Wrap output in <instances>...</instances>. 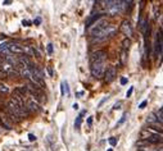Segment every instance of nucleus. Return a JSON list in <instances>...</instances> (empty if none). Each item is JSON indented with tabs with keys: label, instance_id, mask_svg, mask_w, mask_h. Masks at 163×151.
I'll list each match as a JSON object with an SVG mask.
<instances>
[{
	"label": "nucleus",
	"instance_id": "obj_26",
	"mask_svg": "<svg viewBox=\"0 0 163 151\" xmlns=\"http://www.w3.org/2000/svg\"><path fill=\"white\" fill-rule=\"evenodd\" d=\"M60 91H62V96H64V82H62L60 85Z\"/></svg>",
	"mask_w": 163,
	"mask_h": 151
},
{
	"label": "nucleus",
	"instance_id": "obj_24",
	"mask_svg": "<svg viewBox=\"0 0 163 151\" xmlns=\"http://www.w3.org/2000/svg\"><path fill=\"white\" fill-rule=\"evenodd\" d=\"M146 104H148V101H146V100H144V101L139 105V108H140V109H144V108L146 106Z\"/></svg>",
	"mask_w": 163,
	"mask_h": 151
},
{
	"label": "nucleus",
	"instance_id": "obj_11",
	"mask_svg": "<svg viewBox=\"0 0 163 151\" xmlns=\"http://www.w3.org/2000/svg\"><path fill=\"white\" fill-rule=\"evenodd\" d=\"M121 31L126 36H131L132 35V27H131L129 21H123V22H122V25H121Z\"/></svg>",
	"mask_w": 163,
	"mask_h": 151
},
{
	"label": "nucleus",
	"instance_id": "obj_31",
	"mask_svg": "<svg viewBox=\"0 0 163 151\" xmlns=\"http://www.w3.org/2000/svg\"><path fill=\"white\" fill-rule=\"evenodd\" d=\"M119 105H121V103H118V104H116L114 106H113V109H118V108H119Z\"/></svg>",
	"mask_w": 163,
	"mask_h": 151
},
{
	"label": "nucleus",
	"instance_id": "obj_19",
	"mask_svg": "<svg viewBox=\"0 0 163 151\" xmlns=\"http://www.w3.org/2000/svg\"><path fill=\"white\" fill-rule=\"evenodd\" d=\"M9 89H8V86H5V85H0V92H8Z\"/></svg>",
	"mask_w": 163,
	"mask_h": 151
},
{
	"label": "nucleus",
	"instance_id": "obj_29",
	"mask_svg": "<svg viewBox=\"0 0 163 151\" xmlns=\"http://www.w3.org/2000/svg\"><path fill=\"white\" fill-rule=\"evenodd\" d=\"M72 108H73L75 110H77V109H79V104H76V103H75V104L72 105Z\"/></svg>",
	"mask_w": 163,
	"mask_h": 151
},
{
	"label": "nucleus",
	"instance_id": "obj_22",
	"mask_svg": "<svg viewBox=\"0 0 163 151\" xmlns=\"http://www.w3.org/2000/svg\"><path fill=\"white\" fill-rule=\"evenodd\" d=\"M48 54H49V55L53 54V45H52V44H48Z\"/></svg>",
	"mask_w": 163,
	"mask_h": 151
},
{
	"label": "nucleus",
	"instance_id": "obj_27",
	"mask_svg": "<svg viewBox=\"0 0 163 151\" xmlns=\"http://www.w3.org/2000/svg\"><path fill=\"white\" fill-rule=\"evenodd\" d=\"M132 91H134V87H130V90L127 91V93H126V96H127V97H130V96H131V93H132Z\"/></svg>",
	"mask_w": 163,
	"mask_h": 151
},
{
	"label": "nucleus",
	"instance_id": "obj_17",
	"mask_svg": "<svg viewBox=\"0 0 163 151\" xmlns=\"http://www.w3.org/2000/svg\"><path fill=\"white\" fill-rule=\"evenodd\" d=\"M81 120H82V117L79 115V117H77V119H76V122H75V127H76V129H79V128H80V126H81Z\"/></svg>",
	"mask_w": 163,
	"mask_h": 151
},
{
	"label": "nucleus",
	"instance_id": "obj_25",
	"mask_svg": "<svg viewBox=\"0 0 163 151\" xmlns=\"http://www.w3.org/2000/svg\"><path fill=\"white\" fill-rule=\"evenodd\" d=\"M28 140H30V141H35V140H36V136H35V134H28Z\"/></svg>",
	"mask_w": 163,
	"mask_h": 151
},
{
	"label": "nucleus",
	"instance_id": "obj_1",
	"mask_svg": "<svg viewBox=\"0 0 163 151\" xmlns=\"http://www.w3.org/2000/svg\"><path fill=\"white\" fill-rule=\"evenodd\" d=\"M117 32V28L113 26V25H108L107 27L104 28V30H102L100 32H99L96 36H95V41L96 42H99V41H105L107 39H111V37H113L114 36V33Z\"/></svg>",
	"mask_w": 163,
	"mask_h": 151
},
{
	"label": "nucleus",
	"instance_id": "obj_30",
	"mask_svg": "<svg viewBox=\"0 0 163 151\" xmlns=\"http://www.w3.org/2000/svg\"><path fill=\"white\" fill-rule=\"evenodd\" d=\"M48 70H49V74H50V76H53V69H52L50 67H48Z\"/></svg>",
	"mask_w": 163,
	"mask_h": 151
},
{
	"label": "nucleus",
	"instance_id": "obj_20",
	"mask_svg": "<svg viewBox=\"0 0 163 151\" xmlns=\"http://www.w3.org/2000/svg\"><path fill=\"white\" fill-rule=\"evenodd\" d=\"M109 143H111L112 146H116L117 145V138L116 137H111L109 138Z\"/></svg>",
	"mask_w": 163,
	"mask_h": 151
},
{
	"label": "nucleus",
	"instance_id": "obj_3",
	"mask_svg": "<svg viewBox=\"0 0 163 151\" xmlns=\"http://www.w3.org/2000/svg\"><path fill=\"white\" fill-rule=\"evenodd\" d=\"M105 69H107V66H105V63H95V64H91V76H93L94 78H96V80H99V78H102L104 76V72Z\"/></svg>",
	"mask_w": 163,
	"mask_h": 151
},
{
	"label": "nucleus",
	"instance_id": "obj_12",
	"mask_svg": "<svg viewBox=\"0 0 163 151\" xmlns=\"http://www.w3.org/2000/svg\"><path fill=\"white\" fill-rule=\"evenodd\" d=\"M27 86H19V87H16L13 91V95L14 96H19V97H23L27 95Z\"/></svg>",
	"mask_w": 163,
	"mask_h": 151
},
{
	"label": "nucleus",
	"instance_id": "obj_8",
	"mask_svg": "<svg viewBox=\"0 0 163 151\" xmlns=\"http://www.w3.org/2000/svg\"><path fill=\"white\" fill-rule=\"evenodd\" d=\"M8 49H9V53L13 55H22V54H25L26 53V49L25 47H22L21 45H18V44H9V46H8Z\"/></svg>",
	"mask_w": 163,
	"mask_h": 151
},
{
	"label": "nucleus",
	"instance_id": "obj_7",
	"mask_svg": "<svg viewBox=\"0 0 163 151\" xmlns=\"http://www.w3.org/2000/svg\"><path fill=\"white\" fill-rule=\"evenodd\" d=\"M116 76H117V69H116L114 66H109L107 69H105V72H104V80H105V82H107V83L112 82L116 78Z\"/></svg>",
	"mask_w": 163,
	"mask_h": 151
},
{
	"label": "nucleus",
	"instance_id": "obj_2",
	"mask_svg": "<svg viewBox=\"0 0 163 151\" xmlns=\"http://www.w3.org/2000/svg\"><path fill=\"white\" fill-rule=\"evenodd\" d=\"M27 92L30 93V95L33 96L35 101H37V103H44V101H46V97L44 95V91L37 89V87H35V86L31 85V83L27 86Z\"/></svg>",
	"mask_w": 163,
	"mask_h": 151
},
{
	"label": "nucleus",
	"instance_id": "obj_10",
	"mask_svg": "<svg viewBox=\"0 0 163 151\" xmlns=\"http://www.w3.org/2000/svg\"><path fill=\"white\" fill-rule=\"evenodd\" d=\"M26 108H27L28 113H37V111H40V109H41L40 105H39V103L35 101V100H30V101L27 103Z\"/></svg>",
	"mask_w": 163,
	"mask_h": 151
},
{
	"label": "nucleus",
	"instance_id": "obj_18",
	"mask_svg": "<svg viewBox=\"0 0 163 151\" xmlns=\"http://www.w3.org/2000/svg\"><path fill=\"white\" fill-rule=\"evenodd\" d=\"M146 122H148V123H158V122H157V118L154 117V114H152V115L146 119Z\"/></svg>",
	"mask_w": 163,
	"mask_h": 151
},
{
	"label": "nucleus",
	"instance_id": "obj_23",
	"mask_svg": "<svg viewBox=\"0 0 163 151\" xmlns=\"http://www.w3.org/2000/svg\"><path fill=\"white\" fill-rule=\"evenodd\" d=\"M126 117H127V114H123V115H122V118H121V120H119V122H118V123H117V126H119V124H122V123H123V122H125V119H126Z\"/></svg>",
	"mask_w": 163,
	"mask_h": 151
},
{
	"label": "nucleus",
	"instance_id": "obj_9",
	"mask_svg": "<svg viewBox=\"0 0 163 151\" xmlns=\"http://www.w3.org/2000/svg\"><path fill=\"white\" fill-rule=\"evenodd\" d=\"M103 16H104V14H102V13H99V14H93V16H90V17L87 18V21H86V23H85L86 28H90L93 25H95L99 19L103 18Z\"/></svg>",
	"mask_w": 163,
	"mask_h": 151
},
{
	"label": "nucleus",
	"instance_id": "obj_14",
	"mask_svg": "<svg viewBox=\"0 0 163 151\" xmlns=\"http://www.w3.org/2000/svg\"><path fill=\"white\" fill-rule=\"evenodd\" d=\"M8 46H9V42H2V44H0V53L4 54V56L10 54V53H9Z\"/></svg>",
	"mask_w": 163,
	"mask_h": 151
},
{
	"label": "nucleus",
	"instance_id": "obj_13",
	"mask_svg": "<svg viewBox=\"0 0 163 151\" xmlns=\"http://www.w3.org/2000/svg\"><path fill=\"white\" fill-rule=\"evenodd\" d=\"M148 143H162V133H154L150 134L149 137L146 138Z\"/></svg>",
	"mask_w": 163,
	"mask_h": 151
},
{
	"label": "nucleus",
	"instance_id": "obj_16",
	"mask_svg": "<svg viewBox=\"0 0 163 151\" xmlns=\"http://www.w3.org/2000/svg\"><path fill=\"white\" fill-rule=\"evenodd\" d=\"M162 113H163V108H159V110L157 113V122H159V124H162V120H163V117H162Z\"/></svg>",
	"mask_w": 163,
	"mask_h": 151
},
{
	"label": "nucleus",
	"instance_id": "obj_21",
	"mask_svg": "<svg viewBox=\"0 0 163 151\" xmlns=\"http://www.w3.org/2000/svg\"><path fill=\"white\" fill-rule=\"evenodd\" d=\"M6 76H8V74H6V72L2 67H0V78H5Z\"/></svg>",
	"mask_w": 163,
	"mask_h": 151
},
{
	"label": "nucleus",
	"instance_id": "obj_5",
	"mask_svg": "<svg viewBox=\"0 0 163 151\" xmlns=\"http://www.w3.org/2000/svg\"><path fill=\"white\" fill-rule=\"evenodd\" d=\"M108 25H109V23H108L105 19H103V18H102V19H99L98 22L90 28V35L93 36V37H95V36H96L99 32H100L102 30H104V28L107 27Z\"/></svg>",
	"mask_w": 163,
	"mask_h": 151
},
{
	"label": "nucleus",
	"instance_id": "obj_15",
	"mask_svg": "<svg viewBox=\"0 0 163 151\" xmlns=\"http://www.w3.org/2000/svg\"><path fill=\"white\" fill-rule=\"evenodd\" d=\"M130 45H131V41H130V39H123V41H122V50H129V47H130Z\"/></svg>",
	"mask_w": 163,
	"mask_h": 151
},
{
	"label": "nucleus",
	"instance_id": "obj_32",
	"mask_svg": "<svg viewBox=\"0 0 163 151\" xmlns=\"http://www.w3.org/2000/svg\"><path fill=\"white\" fill-rule=\"evenodd\" d=\"M91 122H93V119L89 118V119H87V123H89V124H91Z\"/></svg>",
	"mask_w": 163,
	"mask_h": 151
},
{
	"label": "nucleus",
	"instance_id": "obj_28",
	"mask_svg": "<svg viewBox=\"0 0 163 151\" xmlns=\"http://www.w3.org/2000/svg\"><path fill=\"white\" fill-rule=\"evenodd\" d=\"M127 83V78H121V85H126Z\"/></svg>",
	"mask_w": 163,
	"mask_h": 151
},
{
	"label": "nucleus",
	"instance_id": "obj_4",
	"mask_svg": "<svg viewBox=\"0 0 163 151\" xmlns=\"http://www.w3.org/2000/svg\"><path fill=\"white\" fill-rule=\"evenodd\" d=\"M107 59V53L103 50H96V51L91 53L90 55V64H95V63H105Z\"/></svg>",
	"mask_w": 163,
	"mask_h": 151
},
{
	"label": "nucleus",
	"instance_id": "obj_6",
	"mask_svg": "<svg viewBox=\"0 0 163 151\" xmlns=\"http://www.w3.org/2000/svg\"><path fill=\"white\" fill-rule=\"evenodd\" d=\"M162 30L159 28V31L157 33V37H155V42H154V55L155 58L162 55Z\"/></svg>",
	"mask_w": 163,
	"mask_h": 151
}]
</instances>
